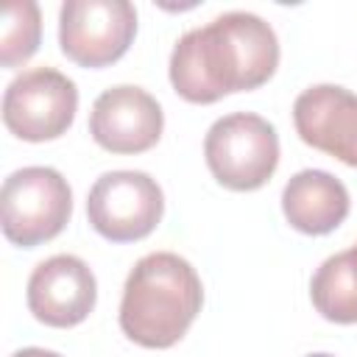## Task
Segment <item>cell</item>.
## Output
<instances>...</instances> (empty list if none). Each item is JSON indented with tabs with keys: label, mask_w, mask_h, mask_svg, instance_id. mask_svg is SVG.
<instances>
[{
	"label": "cell",
	"mask_w": 357,
	"mask_h": 357,
	"mask_svg": "<svg viewBox=\"0 0 357 357\" xmlns=\"http://www.w3.org/2000/svg\"><path fill=\"white\" fill-rule=\"evenodd\" d=\"M279 67V39L271 22L251 11H226L187 31L170 53V84L190 103L262 86Z\"/></svg>",
	"instance_id": "cell-1"
},
{
	"label": "cell",
	"mask_w": 357,
	"mask_h": 357,
	"mask_svg": "<svg viewBox=\"0 0 357 357\" xmlns=\"http://www.w3.org/2000/svg\"><path fill=\"white\" fill-rule=\"evenodd\" d=\"M201 304L204 287L195 268L173 251H153L137 259L126 279L120 329L145 349H167L184 337Z\"/></svg>",
	"instance_id": "cell-2"
},
{
	"label": "cell",
	"mask_w": 357,
	"mask_h": 357,
	"mask_svg": "<svg viewBox=\"0 0 357 357\" xmlns=\"http://www.w3.org/2000/svg\"><path fill=\"white\" fill-rule=\"evenodd\" d=\"M204 159L218 184L237 192L259 190L279 165V134L254 112H231L209 126Z\"/></svg>",
	"instance_id": "cell-3"
},
{
	"label": "cell",
	"mask_w": 357,
	"mask_h": 357,
	"mask_svg": "<svg viewBox=\"0 0 357 357\" xmlns=\"http://www.w3.org/2000/svg\"><path fill=\"white\" fill-rule=\"evenodd\" d=\"M73 215V192L56 167H20L0 190V226L8 243L33 248L61 234Z\"/></svg>",
	"instance_id": "cell-4"
},
{
	"label": "cell",
	"mask_w": 357,
	"mask_h": 357,
	"mask_svg": "<svg viewBox=\"0 0 357 357\" xmlns=\"http://www.w3.org/2000/svg\"><path fill=\"white\" fill-rule=\"evenodd\" d=\"M162 212V187L142 170H109L86 195V218L92 229L112 243L148 237L159 226Z\"/></svg>",
	"instance_id": "cell-5"
},
{
	"label": "cell",
	"mask_w": 357,
	"mask_h": 357,
	"mask_svg": "<svg viewBox=\"0 0 357 357\" xmlns=\"http://www.w3.org/2000/svg\"><path fill=\"white\" fill-rule=\"evenodd\" d=\"M78 109V89L73 78L53 67H33L20 73L3 92V123L25 142H47L61 137Z\"/></svg>",
	"instance_id": "cell-6"
},
{
	"label": "cell",
	"mask_w": 357,
	"mask_h": 357,
	"mask_svg": "<svg viewBox=\"0 0 357 357\" xmlns=\"http://www.w3.org/2000/svg\"><path fill=\"white\" fill-rule=\"evenodd\" d=\"M137 33V8L128 0H64L59 11L61 53L81 67L117 61Z\"/></svg>",
	"instance_id": "cell-7"
},
{
	"label": "cell",
	"mask_w": 357,
	"mask_h": 357,
	"mask_svg": "<svg viewBox=\"0 0 357 357\" xmlns=\"http://www.w3.org/2000/svg\"><path fill=\"white\" fill-rule=\"evenodd\" d=\"M162 128L159 100L134 84L103 89L89 112V134L109 153H142L159 142Z\"/></svg>",
	"instance_id": "cell-8"
},
{
	"label": "cell",
	"mask_w": 357,
	"mask_h": 357,
	"mask_svg": "<svg viewBox=\"0 0 357 357\" xmlns=\"http://www.w3.org/2000/svg\"><path fill=\"white\" fill-rule=\"evenodd\" d=\"M25 298L36 321L67 329L81 324L95 310L98 282L92 268L81 257L56 254L33 268Z\"/></svg>",
	"instance_id": "cell-9"
},
{
	"label": "cell",
	"mask_w": 357,
	"mask_h": 357,
	"mask_svg": "<svg viewBox=\"0 0 357 357\" xmlns=\"http://www.w3.org/2000/svg\"><path fill=\"white\" fill-rule=\"evenodd\" d=\"M293 123L298 137L357 167V95L337 84H315L293 103Z\"/></svg>",
	"instance_id": "cell-10"
},
{
	"label": "cell",
	"mask_w": 357,
	"mask_h": 357,
	"mask_svg": "<svg viewBox=\"0 0 357 357\" xmlns=\"http://www.w3.org/2000/svg\"><path fill=\"white\" fill-rule=\"evenodd\" d=\"M282 212L304 234H329L349 215V190L326 170H298L282 190Z\"/></svg>",
	"instance_id": "cell-11"
},
{
	"label": "cell",
	"mask_w": 357,
	"mask_h": 357,
	"mask_svg": "<svg viewBox=\"0 0 357 357\" xmlns=\"http://www.w3.org/2000/svg\"><path fill=\"white\" fill-rule=\"evenodd\" d=\"M312 307L332 324H357V243L326 257L310 282Z\"/></svg>",
	"instance_id": "cell-12"
},
{
	"label": "cell",
	"mask_w": 357,
	"mask_h": 357,
	"mask_svg": "<svg viewBox=\"0 0 357 357\" xmlns=\"http://www.w3.org/2000/svg\"><path fill=\"white\" fill-rule=\"evenodd\" d=\"M42 39V14L33 0H11L3 8L0 25V61L3 67H17L28 61Z\"/></svg>",
	"instance_id": "cell-13"
},
{
	"label": "cell",
	"mask_w": 357,
	"mask_h": 357,
	"mask_svg": "<svg viewBox=\"0 0 357 357\" xmlns=\"http://www.w3.org/2000/svg\"><path fill=\"white\" fill-rule=\"evenodd\" d=\"M11 357H61V354H56V351H50V349H39V346H28V349H20V351H14Z\"/></svg>",
	"instance_id": "cell-14"
},
{
	"label": "cell",
	"mask_w": 357,
	"mask_h": 357,
	"mask_svg": "<svg viewBox=\"0 0 357 357\" xmlns=\"http://www.w3.org/2000/svg\"><path fill=\"white\" fill-rule=\"evenodd\" d=\"M307 357H335V354H326V351H315V354H307Z\"/></svg>",
	"instance_id": "cell-15"
}]
</instances>
